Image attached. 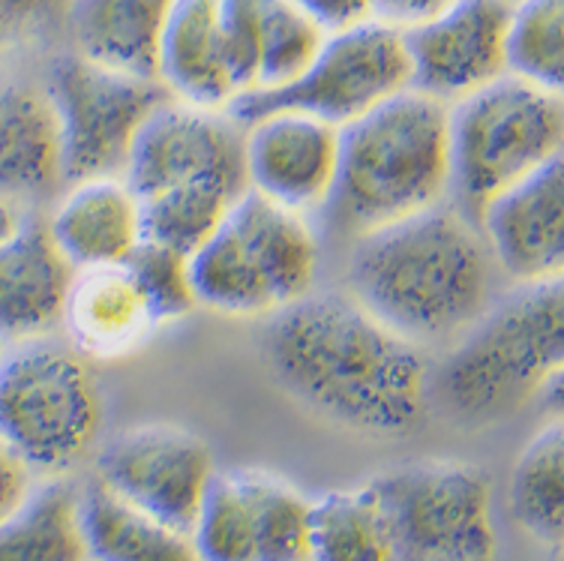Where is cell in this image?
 <instances>
[{
	"label": "cell",
	"mask_w": 564,
	"mask_h": 561,
	"mask_svg": "<svg viewBox=\"0 0 564 561\" xmlns=\"http://www.w3.org/2000/svg\"><path fill=\"white\" fill-rule=\"evenodd\" d=\"M78 498L82 489L66 475L33 486L0 522V561H87Z\"/></svg>",
	"instance_id": "23"
},
{
	"label": "cell",
	"mask_w": 564,
	"mask_h": 561,
	"mask_svg": "<svg viewBox=\"0 0 564 561\" xmlns=\"http://www.w3.org/2000/svg\"><path fill=\"white\" fill-rule=\"evenodd\" d=\"M508 12V0H451L402 28L414 90L451 106L505 76Z\"/></svg>",
	"instance_id": "13"
},
{
	"label": "cell",
	"mask_w": 564,
	"mask_h": 561,
	"mask_svg": "<svg viewBox=\"0 0 564 561\" xmlns=\"http://www.w3.org/2000/svg\"><path fill=\"white\" fill-rule=\"evenodd\" d=\"M64 190L57 120L45 87L0 76V202L36 211Z\"/></svg>",
	"instance_id": "18"
},
{
	"label": "cell",
	"mask_w": 564,
	"mask_h": 561,
	"mask_svg": "<svg viewBox=\"0 0 564 561\" xmlns=\"http://www.w3.org/2000/svg\"><path fill=\"white\" fill-rule=\"evenodd\" d=\"M217 3L228 66L240 97L256 87V73H259L261 0H217Z\"/></svg>",
	"instance_id": "32"
},
{
	"label": "cell",
	"mask_w": 564,
	"mask_h": 561,
	"mask_svg": "<svg viewBox=\"0 0 564 561\" xmlns=\"http://www.w3.org/2000/svg\"><path fill=\"white\" fill-rule=\"evenodd\" d=\"M87 561H198L189 535L115 496L99 481L78 498Z\"/></svg>",
	"instance_id": "22"
},
{
	"label": "cell",
	"mask_w": 564,
	"mask_h": 561,
	"mask_svg": "<svg viewBox=\"0 0 564 561\" xmlns=\"http://www.w3.org/2000/svg\"><path fill=\"white\" fill-rule=\"evenodd\" d=\"M163 324L127 261L78 268L66 289L57 334L85 360L135 355Z\"/></svg>",
	"instance_id": "16"
},
{
	"label": "cell",
	"mask_w": 564,
	"mask_h": 561,
	"mask_svg": "<svg viewBox=\"0 0 564 561\" xmlns=\"http://www.w3.org/2000/svg\"><path fill=\"white\" fill-rule=\"evenodd\" d=\"M306 15H313L327 33L369 19V0H292Z\"/></svg>",
	"instance_id": "35"
},
{
	"label": "cell",
	"mask_w": 564,
	"mask_h": 561,
	"mask_svg": "<svg viewBox=\"0 0 564 561\" xmlns=\"http://www.w3.org/2000/svg\"><path fill=\"white\" fill-rule=\"evenodd\" d=\"M256 522V561H306L310 501L294 486L264 472H243Z\"/></svg>",
	"instance_id": "30"
},
{
	"label": "cell",
	"mask_w": 564,
	"mask_h": 561,
	"mask_svg": "<svg viewBox=\"0 0 564 561\" xmlns=\"http://www.w3.org/2000/svg\"><path fill=\"white\" fill-rule=\"evenodd\" d=\"M339 127L304 115L271 111L243 123L247 190L294 214L313 216L334 190Z\"/></svg>",
	"instance_id": "14"
},
{
	"label": "cell",
	"mask_w": 564,
	"mask_h": 561,
	"mask_svg": "<svg viewBox=\"0 0 564 561\" xmlns=\"http://www.w3.org/2000/svg\"><path fill=\"white\" fill-rule=\"evenodd\" d=\"M76 268L48 235L45 216L28 211L0 238V343L57 334L66 289Z\"/></svg>",
	"instance_id": "17"
},
{
	"label": "cell",
	"mask_w": 564,
	"mask_h": 561,
	"mask_svg": "<svg viewBox=\"0 0 564 561\" xmlns=\"http://www.w3.org/2000/svg\"><path fill=\"white\" fill-rule=\"evenodd\" d=\"M243 190L196 181V184L165 186L141 198V240H151L174 252L193 256L205 244Z\"/></svg>",
	"instance_id": "26"
},
{
	"label": "cell",
	"mask_w": 564,
	"mask_h": 561,
	"mask_svg": "<svg viewBox=\"0 0 564 561\" xmlns=\"http://www.w3.org/2000/svg\"><path fill=\"white\" fill-rule=\"evenodd\" d=\"M564 369V282H513L451 339L430 400L466 427H489L541 400Z\"/></svg>",
	"instance_id": "4"
},
{
	"label": "cell",
	"mask_w": 564,
	"mask_h": 561,
	"mask_svg": "<svg viewBox=\"0 0 564 561\" xmlns=\"http://www.w3.org/2000/svg\"><path fill=\"white\" fill-rule=\"evenodd\" d=\"M475 219L438 202L348 244L346 292L414 346L451 343L496 298Z\"/></svg>",
	"instance_id": "2"
},
{
	"label": "cell",
	"mask_w": 564,
	"mask_h": 561,
	"mask_svg": "<svg viewBox=\"0 0 564 561\" xmlns=\"http://www.w3.org/2000/svg\"><path fill=\"white\" fill-rule=\"evenodd\" d=\"M19 219H22V211H15V207L0 202V238H7L12 228L19 226Z\"/></svg>",
	"instance_id": "37"
},
{
	"label": "cell",
	"mask_w": 564,
	"mask_h": 561,
	"mask_svg": "<svg viewBox=\"0 0 564 561\" xmlns=\"http://www.w3.org/2000/svg\"><path fill=\"white\" fill-rule=\"evenodd\" d=\"M174 0H73L66 33L73 52L153 78L156 43Z\"/></svg>",
	"instance_id": "21"
},
{
	"label": "cell",
	"mask_w": 564,
	"mask_h": 561,
	"mask_svg": "<svg viewBox=\"0 0 564 561\" xmlns=\"http://www.w3.org/2000/svg\"><path fill=\"white\" fill-rule=\"evenodd\" d=\"M127 265L141 282V289L148 294L153 313L163 327L181 322L196 310V294H193V282H189V256L151 244V240H141L130 252Z\"/></svg>",
	"instance_id": "31"
},
{
	"label": "cell",
	"mask_w": 564,
	"mask_h": 561,
	"mask_svg": "<svg viewBox=\"0 0 564 561\" xmlns=\"http://www.w3.org/2000/svg\"><path fill=\"white\" fill-rule=\"evenodd\" d=\"M186 535L198 561H256V522L243 472L214 475Z\"/></svg>",
	"instance_id": "28"
},
{
	"label": "cell",
	"mask_w": 564,
	"mask_h": 561,
	"mask_svg": "<svg viewBox=\"0 0 564 561\" xmlns=\"http://www.w3.org/2000/svg\"><path fill=\"white\" fill-rule=\"evenodd\" d=\"M562 153V94L496 78L447 106V202L475 219L492 195Z\"/></svg>",
	"instance_id": "6"
},
{
	"label": "cell",
	"mask_w": 564,
	"mask_h": 561,
	"mask_svg": "<svg viewBox=\"0 0 564 561\" xmlns=\"http://www.w3.org/2000/svg\"><path fill=\"white\" fill-rule=\"evenodd\" d=\"M73 0H0V52L64 28Z\"/></svg>",
	"instance_id": "33"
},
{
	"label": "cell",
	"mask_w": 564,
	"mask_h": 561,
	"mask_svg": "<svg viewBox=\"0 0 564 561\" xmlns=\"http://www.w3.org/2000/svg\"><path fill=\"white\" fill-rule=\"evenodd\" d=\"M102 397L90 360L61 334L12 343L0 360V435L33 475L64 477L97 444Z\"/></svg>",
	"instance_id": "7"
},
{
	"label": "cell",
	"mask_w": 564,
	"mask_h": 561,
	"mask_svg": "<svg viewBox=\"0 0 564 561\" xmlns=\"http://www.w3.org/2000/svg\"><path fill=\"white\" fill-rule=\"evenodd\" d=\"M508 3H513V0H508Z\"/></svg>",
	"instance_id": "39"
},
{
	"label": "cell",
	"mask_w": 564,
	"mask_h": 561,
	"mask_svg": "<svg viewBox=\"0 0 564 561\" xmlns=\"http://www.w3.org/2000/svg\"><path fill=\"white\" fill-rule=\"evenodd\" d=\"M153 78L169 99L226 111L238 99L217 0H174L156 43Z\"/></svg>",
	"instance_id": "20"
},
{
	"label": "cell",
	"mask_w": 564,
	"mask_h": 561,
	"mask_svg": "<svg viewBox=\"0 0 564 561\" xmlns=\"http://www.w3.org/2000/svg\"><path fill=\"white\" fill-rule=\"evenodd\" d=\"M397 561H499L487 475L454 460L400 465L369 481Z\"/></svg>",
	"instance_id": "8"
},
{
	"label": "cell",
	"mask_w": 564,
	"mask_h": 561,
	"mask_svg": "<svg viewBox=\"0 0 564 561\" xmlns=\"http://www.w3.org/2000/svg\"><path fill=\"white\" fill-rule=\"evenodd\" d=\"M405 87H412V76L402 31L369 15L327 33L318 54L294 82L276 90L240 94L226 111L240 127L271 111H304L346 127Z\"/></svg>",
	"instance_id": "9"
},
{
	"label": "cell",
	"mask_w": 564,
	"mask_h": 561,
	"mask_svg": "<svg viewBox=\"0 0 564 561\" xmlns=\"http://www.w3.org/2000/svg\"><path fill=\"white\" fill-rule=\"evenodd\" d=\"M261 343L273 378L294 400L351 430L405 435L433 402L421 346L346 289H313L268 315Z\"/></svg>",
	"instance_id": "1"
},
{
	"label": "cell",
	"mask_w": 564,
	"mask_h": 561,
	"mask_svg": "<svg viewBox=\"0 0 564 561\" xmlns=\"http://www.w3.org/2000/svg\"><path fill=\"white\" fill-rule=\"evenodd\" d=\"M505 76L562 94L564 0H513L505 31Z\"/></svg>",
	"instance_id": "27"
},
{
	"label": "cell",
	"mask_w": 564,
	"mask_h": 561,
	"mask_svg": "<svg viewBox=\"0 0 564 561\" xmlns=\"http://www.w3.org/2000/svg\"><path fill=\"white\" fill-rule=\"evenodd\" d=\"M447 198V106L405 87L339 127L334 190L322 226L351 244Z\"/></svg>",
	"instance_id": "3"
},
{
	"label": "cell",
	"mask_w": 564,
	"mask_h": 561,
	"mask_svg": "<svg viewBox=\"0 0 564 561\" xmlns=\"http://www.w3.org/2000/svg\"><path fill=\"white\" fill-rule=\"evenodd\" d=\"M451 0H369V15L393 28H409L438 12Z\"/></svg>",
	"instance_id": "36"
},
{
	"label": "cell",
	"mask_w": 564,
	"mask_h": 561,
	"mask_svg": "<svg viewBox=\"0 0 564 561\" xmlns=\"http://www.w3.org/2000/svg\"><path fill=\"white\" fill-rule=\"evenodd\" d=\"M510 510L522 529L546 547L564 535V430L550 421L525 444L510 475Z\"/></svg>",
	"instance_id": "25"
},
{
	"label": "cell",
	"mask_w": 564,
	"mask_h": 561,
	"mask_svg": "<svg viewBox=\"0 0 564 561\" xmlns=\"http://www.w3.org/2000/svg\"><path fill=\"white\" fill-rule=\"evenodd\" d=\"M43 87L55 108L64 184L123 174L141 123L169 99L156 78L99 64L73 48L52 61Z\"/></svg>",
	"instance_id": "10"
},
{
	"label": "cell",
	"mask_w": 564,
	"mask_h": 561,
	"mask_svg": "<svg viewBox=\"0 0 564 561\" xmlns=\"http://www.w3.org/2000/svg\"><path fill=\"white\" fill-rule=\"evenodd\" d=\"M123 181L139 198L196 181L247 190L243 127L228 111L165 99L141 123L123 165Z\"/></svg>",
	"instance_id": "12"
},
{
	"label": "cell",
	"mask_w": 564,
	"mask_h": 561,
	"mask_svg": "<svg viewBox=\"0 0 564 561\" xmlns=\"http://www.w3.org/2000/svg\"><path fill=\"white\" fill-rule=\"evenodd\" d=\"M214 475L210 447L172 423H144L118 432L97 456L99 484L181 531L193 526Z\"/></svg>",
	"instance_id": "11"
},
{
	"label": "cell",
	"mask_w": 564,
	"mask_h": 561,
	"mask_svg": "<svg viewBox=\"0 0 564 561\" xmlns=\"http://www.w3.org/2000/svg\"><path fill=\"white\" fill-rule=\"evenodd\" d=\"M306 561H397L391 529L372 486L334 489L310 501Z\"/></svg>",
	"instance_id": "24"
},
{
	"label": "cell",
	"mask_w": 564,
	"mask_h": 561,
	"mask_svg": "<svg viewBox=\"0 0 564 561\" xmlns=\"http://www.w3.org/2000/svg\"><path fill=\"white\" fill-rule=\"evenodd\" d=\"M489 259L513 282L562 280L564 153L492 195L475 216Z\"/></svg>",
	"instance_id": "15"
},
{
	"label": "cell",
	"mask_w": 564,
	"mask_h": 561,
	"mask_svg": "<svg viewBox=\"0 0 564 561\" xmlns=\"http://www.w3.org/2000/svg\"><path fill=\"white\" fill-rule=\"evenodd\" d=\"M3 352H7V346H3V343H0V360H3Z\"/></svg>",
	"instance_id": "38"
},
{
	"label": "cell",
	"mask_w": 564,
	"mask_h": 561,
	"mask_svg": "<svg viewBox=\"0 0 564 561\" xmlns=\"http://www.w3.org/2000/svg\"><path fill=\"white\" fill-rule=\"evenodd\" d=\"M36 486L33 468L24 463V456L0 435V522L22 508V501L31 496Z\"/></svg>",
	"instance_id": "34"
},
{
	"label": "cell",
	"mask_w": 564,
	"mask_h": 561,
	"mask_svg": "<svg viewBox=\"0 0 564 561\" xmlns=\"http://www.w3.org/2000/svg\"><path fill=\"white\" fill-rule=\"evenodd\" d=\"M313 219L243 190L219 228L189 256L196 306L231 319H268L318 280Z\"/></svg>",
	"instance_id": "5"
},
{
	"label": "cell",
	"mask_w": 564,
	"mask_h": 561,
	"mask_svg": "<svg viewBox=\"0 0 564 561\" xmlns=\"http://www.w3.org/2000/svg\"><path fill=\"white\" fill-rule=\"evenodd\" d=\"M327 31L292 0H261L259 73L252 90H276L304 73Z\"/></svg>",
	"instance_id": "29"
},
{
	"label": "cell",
	"mask_w": 564,
	"mask_h": 561,
	"mask_svg": "<svg viewBox=\"0 0 564 561\" xmlns=\"http://www.w3.org/2000/svg\"><path fill=\"white\" fill-rule=\"evenodd\" d=\"M45 226L76 270L120 265L141 244V198L123 174L82 177L64 184Z\"/></svg>",
	"instance_id": "19"
}]
</instances>
